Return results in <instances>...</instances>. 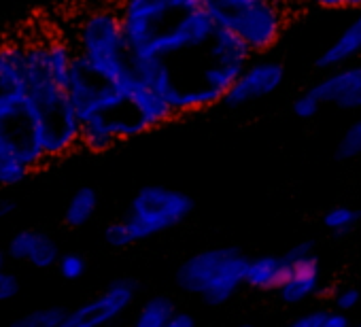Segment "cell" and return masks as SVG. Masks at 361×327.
Wrapping results in <instances>:
<instances>
[{
	"label": "cell",
	"instance_id": "6da1fadb",
	"mask_svg": "<svg viewBox=\"0 0 361 327\" xmlns=\"http://www.w3.org/2000/svg\"><path fill=\"white\" fill-rule=\"evenodd\" d=\"M26 96L37 113L43 149L49 161L62 159L81 147V117L47 60V41L24 45Z\"/></svg>",
	"mask_w": 361,
	"mask_h": 327
},
{
	"label": "cell",
	"instance_id": "7a4b0ae2",
	"mask_svg": "<svg viewBox=\"0 0 361 327\" xmlns=\"http://www.w3.org/2000/svg\"><path fill=\"white\" fill-rule=\"evenodd\" d=\"M77 54L102 75L123 85L126 92L136 81L130 68V45L117 5L92 9L81 18L77 26Z\"/></svg>",
	"mask_w": 361,
	"mask_h": 327
},
{
	"label": "cell",
	"instance_id": "3957f363",
	"mask_svg": "<svg viewBox=\"0 0 361 327\" xmlns=\"http://www.w3.org/2000/svg\"><path fill=\"white\" fill-rule=\"evenodd\" d=\"M247 264L249 259L238 249H204L178 266L176 285L209 306H224L247 285Z\"/></svg>",
	"mask_w": 361,
	"mask_h": 327
},
{
	"label": "cell",
	"instance_id": "277c9868",
	"mask_svg": "<svg viewBox=\"0 0 361 327\" xmlns=\"http://www.w3.org/2000/svg\"><path fill=\"white\" fill-rule=\"evenodd\" d=\"M219 28L234 30L253 54L270 51L293 16L279 0H204Z\"/></svg>",
	"mask_w": 361,
	"mask_h": 327
},
{
	"label": "cell",
	"instance_id": "5b68a950",
	"mask_svg": "<svg viewBox=\"0 0 361 327\" xmlns=\"http://www.w3.org/2000/svg\"><path fill=\"white\" fill-rule=\"evenodd\" d=\"M192 211L194 200L188 194L164 185H147L132 198L126 221L138 242L180 226Z\"/></svg>",
	"mask_w": 361,
	"mask_h": 327
},
{
	"label": "cell",
	"instance_id": "8992f818",
	"mask_svg": "<svg viewBox=\"0 0 361 327\" xmlns=\"http://www.w3.org/2000/svg\"><path fill=\"white\" fill-rule=\"evenodd\" d=\"M0 147L16 153L32 171V175L49 164L43 149L37 113L26 94L0 100Z\"/></svg>",
	"mask_w": 361,
	"mask_h": 327
},
{
	"label": "cell",
	"instance_id": "52a82bcc",
	"mask_svg": "<svg viewBox=\"0 0 361 327\" xmlns=\"http://www.w3.org/2000/svg\"><path fill=\"white\" fill-rule=\"evenodd\" d=\"M66 90L81 121L92 115L111 113L130 104L128 92L123 90V85L102 75L81 54H77L73 60Z\"/></svg>",
	"mask_w": 361,
	"mask_h": 327
},
{
	"label": "cell",
	"instance_id": "ba28073f",
	"mask_svg": "<svg viewBox=\"0 0 361 327\" xmlns=\"http://www.w3.org/2000/svg\"><path fill=\"white\" fill-rule=\"evenodd\" d=\"M215 30L217 24L211 18V13L204 7H196L174 18L151 43L130 54L155 56L164 60H176L180 56L200 54L213 39Z\"/></svg>",
	"mask_w": 361,
	"mask_h": 327
},
{
	"label": "cell",
	"instance_id": "9c48e42d",
	"mask_svg": "<svg viewBox=\"0 0 361 327\" xmlns=\"http://www.w3.org/2000/svg\"><path fill=\"white\" fill-rule=\"evenodd\" d=\"M202 5L204 0H119L117 9L130 51L142 49L174 18Z\"/></svg>",
	"mask_w": 361,
	"mask_h": 327
},
{
	"label": "cell",
	"instance_id": "30bf717a",
	"mask_svg": "<svg viewBox=\"0 0 361 327\" xmlns=\"http://www.w3.org/2000/svg\"><path fill=\"white\" fill-rule=\"evenodd\" d=\"M149 128L128 104L111 113H98L81 121V147L92 153H104L121 140L145 134Z\"/></svg>",
	"mask_w": 361,
	"mask_h": 327
},
{
	"label": "cell",
	"instance_id": "8fae6325",
	"mask_svg": "<svg viewBox=\"0 0 361 327\" xmlns=\"http://www.w3.org/2000/svg\"><path fill=\"white\" fill-rule=\"evenodd\" d=\"M136 300V283L132 278L113 280L102 293L68 310L64 327H100L117 321Z\"/></svg>",
	"mask_w": 361,
	"mask_h": 327
},
{
	"label": "cell",
	"instance_id": "7c38bea8",
	"mask_svg": "<svg viewBox=\"0 0 361 327\" xmlns=\"http://www.w3.org/2000/svg\"><path fill=\"white\" fill-rule=\"evenodd\" d=\"M285 79L283 64L274 60H257L249 62L245 70L238 75L234 85L228 90L224 102L228 106H243L255 100H262L270 94H274Z\"/></svg>",
	"mask_w": 361,
	"mask_h": 327
},
{
	"label": "cell",
	"instance_id": "4fadbf2b",
	"mask_svg": "<svg viewBox=\"0 0 361 327\" xmlns=\"http://www.w3.org/2000/svg\"><path fill=\"white\" fill-rule=\"evenodd\" d=\"M285 257L291 264L289 276L281 287V297L285 304H302L319 291L321 285V266L310 242L293 247Z\"/></svg>",
	"mask_w": 361,
	"mask_h": 327
},
{
	"label": "cell",
	"instance_id": "5bb4252c",
	"mask_svg": "<svg viewBox=\"0 0 361 327\" xmlns=\"http://www.w3.org/2000/svg\"><path fill=\"white\" fill-rule=\"evenodd\" d=\"M7 255L18 264H28L37 270H49L56 268L60 259V247L56 238L43 230L37 228H24L18 230L7 240Z\"/></svg>",
	"mask_w": 361,
	"mask_h": 327
},
{
	"label": "cell",
	"instance_id": "9a60e30c",
	"mask_svg": "<svg viewBox=\"0 0 361 327\" xmlns=\"http://www.w3.org/2000/svg\"><path fill=\"white\" fill-rule=\"evenodd\" d=\"M312 92L323 104L338 106L342 111L361 109V64L359 66H338L321 79Z\"/></svg>",
	"mask_w": 361,
	"mask_h": 327
},
{
	"label": "cell",
	"instance_id": "2e32d148",
	"mask_svg": "<svg viewBox=\"0 0 361 327\" xmlns=\"http://www.w3.org/2000/svg\"><path fill=\"white\" fill-rule=\"evenodd\" d=\"M128 100H130V106L138 113V117L147 123L149 130L157 128L166 121H172L176 117L170 102L159 92L140 83L138 79L128 90Z\"/></svg>",
	"mask_w": 361,
	"mask_h": 327
},
{
	"label": "cell",
	"instance_id": "e0dca14e",
	"mask_svg": "<svg viewBox=\"0 0 361 327\" xmlns=\"http://www.w3.org/2000/svg\"><path fill=\"white\" fill-rule=\"evenodd\" d=\"M291 264L285 255H262L249 259L245 283L257 291H281L289 276Z\"/></svg>",
	"mask_w": 361,
	"mask_h": 327
},
{
	"label": "cell",
	"instance_id": "ac0fdd59",
	"mask_svg": "<svg viewBox=\"0 0 361 327\" xmlns=\"http://www.w3.org/2000/svg\"><path fill=\"white\" fill-rule=\"evenodd\" d=\"M204 56L211 62H217V64H224V66H234V68L245 70V66L249 64L253 51L249 49V45L234 30L219 28L217 26L213 39L204 47Z\"/></svg>",
	"mask_w": 361,
	"mask_h": 327
},
{
	"label": "cell",
	"instance_id": "d6986e66",
	"mask_svg": "<svg viewBox=\"0 0 361 327\" xmlns=\"http://www.w3.org/2000/svg\"><path fill=\"white\" fill-rule=\"evenodd\" d=\"M26 49L18 43L0 45V100L26 94Z\"/></svg>",
	"mask_w": 361,
	"mask_h": 327
},
{
	"label": "cell",
	"instance_id": "ffe728a7",
	"mask_svg": "<svg viewBox=\"0 0 361 327\" xmlns=\"http://www.w3.org/2000/svg\"><path fill=\"white\" fill-rule=\"evenodd\" d=\"M361 54V11L359 16L340 32V37L321 54V68H338Z\"/></svg>",
	"mask_w": 361,
	"mask_h": 327
},
{
	"label": "cell",
	"instance_id": "44dd1931",
	"mask_svg": "<svg viewBox=\"0 0 361 327\" xmlns=\"http://www.w3.org/2000/svg\"><path fill=\"white\" fill-rule=\"evenodd\" d=\"M96 211H98V194H96V190L81 187L66 202L64 223H66V228L79 230V228H83L85 223L92 221V217L96 215Z\"/></svg>",
	"mask_w": 361,
	"mask_h": 327
},
{
	"label": "cell",
	"instance_id": "7402d4cb",
	"mask_svg": "<svg viewBox=\"0 0 361 327\" xmlns=\"http://www.w3.org/2000/svg\"><path fill=\"white\" fill-rule=\"evenodd\" d=\"M174 312H176V308H174V302L170 297L155 295V297H149L138 308L134 323L138 327H168Z\"/></svg>",
	"mask_w": 361,
	"mask_h": 327
},
{
	"label": "cell",
	"instance_id": "603a6c76",
	"mask_svg": "<svg viewBox=\"0 0 361 327\" xmlns=\"http://www.w3.org/2000/svg\"><path fill=\"white\" fill-rule=\"evenodd\" d=\"M32 171L11 151L0 147V190H11L22 185Z\"/></svg>",
	"mask_w": 361,
	"mask_h": 327
},
{
	"label": "cell",
	"instance_id": "cb8c5ba5",
	"mask_svg": "<svg viewBox=\"0 0 361 327\" xmlns=\"http://www.w3.org/2000/svg\"><path fill=\"white\" fill-rule=\"evenodd\" d=\"M68 319V310L64 306H47L26 312L11 321L13 327H64Z\"/></svg>",
	"mask_w": 361,
	"mask_h": 327
},
{
	"label": "cell",
	"instance_id": "d4e9b609",
	"mask_svg": "<svg viewBox=\"0 0 361 327\" xmlns=\"http://www.w3.org/2000/svg\"><path fill=\"white\" fill-rule=\"evenodd\" d=\"M361 219V213L350 209V206H334L325 213L323 217V223L329 232L338 234V236H344L348 234L350 230H355V226L359 223Z\"/></svg>",
	"mask_w": 361,
	"mask_h": 327
},
{
	"label": "cell",
	"instance_id": "484cf974",
	"mask_svg": "<svg viewBox=\"0 0 361 327\" xmlns=\"http://www.w3.org/2000/svg\"><path fill=\"white\" fill-rule=\"evenodd\" d=\"M295 327H346L348 316L342 310H312L293 321Z\"/></svg>",
	"mask_w": 361,
	"mask_h": 327
},
{
	"label": "cell",
	"instance_id": "4316f807",
	"mask_svg": "<svg viewBox=\"0 0 361 327\" xmlns=\"http://www.w3.org/2000/svg\"><path fill=\"white\" fill-rule=\"evenodd\" d=\"M359 155H361V119L353 121L338 142L340 159H355Z\"/></svg>",
	"mask_w": 361,
	"mask_h": 327
},
{
	"label": "cell",
	"instance_id": "83f0119b",
	"mask_svg": "<svg viewBox=\"0 0 361 327\" xmlns=\"http://www.w3.org/2000/svg\"><path fill=\"white\" fill-rule=\"evenodd\" d=\"M56 268H58V272H60V276L64 280H79L87 270V259L81 253L68 251V253L60 255Z\"/></svg>",
	"mask_w": 361,
	"mask_h": 327
},
{
	"label": "cell",
	"instance_id": "f1b7e54d",
	"mask_svg": "<svg viewBox=\"0 0 361 327\" xmlns=\"http://www.w3.org/2000/svg\"><path fill=\"white\" fill-rule=\"evenodd\" d=\"M104 240H106V245L113 247V249H126V247H132V245L136 242L134 232H132V228L128 226L126 219L106 226V230H104Z\"/></svg>",
	"mask_w": 361,
	"mask_h": 327
},
{
	"label": "cell",
	"instance_id": "f546056e",
	"mask_svg": "<svg viewBox=\"0 0 361 327\" xmlns=\"http://www.w3.org/2000/svg\"><path fill=\"white\" fill-rule=\"evenodd\" d=\"M321 104H323V102L319 100V96L310 90V92H306V94H302V96L295 98V102H293V113H295V117H300V119H312V117L319 113Z\"/></svg>",
	"mask_w": 361,
	"mask_h": 327
},
{
	"label": "cell",
	"instance_id": "4dcf8cb0",
	"mask_svg": "<svg viewBox=\"0 0 361 327\" xmlns=\"http://www.w3.org/2000/svg\"><path fill=\"white\" fill-rule=\"evenodd\" d=\"M359 302H361V291L357 287H344V289L336 291V295H334V304L342 312H348V310L357 308Z\"/></svg>",
	"mask_w": 361,
	"mask_h": 327
},
{
	"label": "cell",
	"instance_id": "1f68e13d",
	"mask_svg": "<svg viewBox=\"0 0 361 327\" xmlns=\"http://www.w3.org/2000/svg\"><path fill=\"white\" fill-rule=\"evenodd\" d=\"M20 293V278L9 272V270H0V302H9Z\"/></svg>",
	"mask_w": 361,
	"mask_h": 327
},
{
	"label": "cell",
	"instance_id": "d6a6232c",
	"mask_svg": "<svg viewBox=\"0 0 361 327\" xmlns=\"http://www.w3.org/2000/svg\"><path fill=\"white\" fill-rule=\"evenodd\" d=\"M300 7L317 9H361V0H298Z\"/></svg>",
	"mask_w": 361,
	"mask_h": 327
},
{
	"label": "cell",
	"instance_id": "836d02e7",
	"mask_svg": "<svg viewBox=\"0 0 361 327\" xmlns=\"http://www.w3.org/2000/svg\"><path fill=\"white\" fill-rule=\"evenodd\" d=\"M194 316L190 314V312H180V310H176L174 314H172V319H170V323H168V327H194Z\"/></svg>",
	"mask_w": 361,
	"mask_h": 327
},
{
	"label": "cell",
	"instance_id": "e575fe53",
	"mask_svg": "<svg viewBox=\"0 0 361 327\" xmlns=\"http://www.w3.org/2000/svg\"><path fill=\"white\" fill-rule=\"evenodd\" d=\"M16 213H18V202L16 200H11V198H3V200H0V221L9 219Z\"/></svg>",
	"mask_w": 361,
	"mask_h": 327
},
{
	"label": "cell",
	"instance_id": "d590c367",
	"mask_svg": "<svg viewBox=\"0 0 361 327\" xmlns=\"http://www.w3.org/2000/svg\"><path fill=\"white\" fill-rule=\"evenodd\" d=\"M279 3H283L291 13H293V7H300V3H298V0H279Z\"/></svg>",
	"mask_w": 361,
	"mask_h": 327
},
{
	"label": "cell",
	"instance_id": "8d00e7d4",
	"mask_svg": "<svg viewBox=\"0 0 361 327\" xmlns=\"http://www.w3.org/2000/svg\"><path fill=\"white\" fill-rule=\"evenodd\" d=\"M7 249H3V247H0V270H3L5 268V264H7Z\"/></svg>",
	"mask_w": 361,
	"mask_h": 327
}]
</instances>
